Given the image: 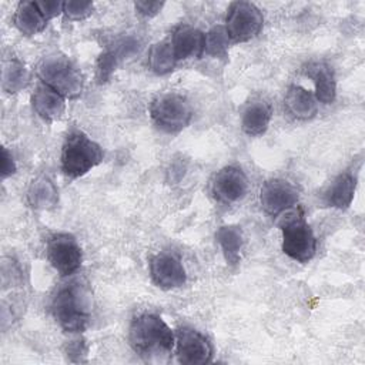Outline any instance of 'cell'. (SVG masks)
<instances>
[{
    "instance_id": "24",
    "label": "cell",
    "mask_w": 365,
    "mask_h": 365,
    "mask_svg": "<svg viewBox=\"0 0 365 365\" xmlns=\"http://www.w3.org/2000/svg\"><path fill=\"white\" fill-rule=\"evenodd\" d=\"M230 40L224 27L215 26L205 34V48L204 53L215 58H227Z\"/></svg>"
},
{
    "instance_id": "8",
    "label": "cell",
    "mask_w": 365,
    "mask_h": 365,
    "mask_svg": "<svg viewBox=\"0 0 365 365\" xmlns=\"http://www.w3.org/2000/svg\"><path fill=\"white\" fill-rule=\"evenodd\" d=\"M46 255L60 277L74 274L83 261L81 247L76 237L68 232L51 234L46 242Z\"/></svg>"
},
{
    "instance_id": "20",
    "label": "cell",
    "mask_w": 365,
    "mask_h": 365,
    "mask_svg": "<svg viewBox=\"0 0 365 365\" xmlns=\"http://www.w3.org/2000/svg\"><path fill=\"white\" fill-rule=\"evenodd\" d=\"M27 202L34 210H51L58 204V188L48 175H37L27 188Z\"/></svg>"
},
{
    "instance_id": "15",
    "label": "cell",
    "mask_w": 365,
    "mask_h": 365,
    "mask_svg": "<svg viewBox=\"0 0 365 365\" xmlns=\"http://www.w3.org/2000/svg\"><path fill=\"white\" fill-rule=\"evenodd\" d=\"M355 188L356 177L349 171L339 173L324 190L322 201L328 207L336 210H346L354 200Z\"/></svg>"
},
{
    "instance_id": "25",
    "label": "cell",
    "mask_w": 365,
    "mask_h": 365,
    "mask_svg": "<svg viewBox=\"0 0 365 365\" xmlns=\"http://www.w3.org/2000/svg\"><path fill=\"white\" fill-rule=\"evenodd\" d=\"M94 4L91 1H76L68 0L63 1V13L68 20L81 21L93 14Z\"/></svg>"
},
{
    "instance_id": "27",
    "label": "cell",
    "mask_w": 365,
    "mask_h": 365,
    "mask_svg": "<svg viewBox=\"0 0 365 365\" xmlns=\"http://www.w3.org/2000/svg\"><path fill=\"white\" fill-rule=\"evenodd\" d=\"M17 170L14 158L11 155V153H9V150L6 147L1 148V178H7L11 174H14Z\"/></svg>"
},
{
    "instance_id": "26",
    "label": "cell",
    "mask_w": 365,
    "mask_h": 365,
    "mask_svg": "<svg viewBox=\"0 0 365 365\" xmlns=\"http://www.w3.org/2000/svg\"><path fill=\"white\" fill-rule=\"evenodd\" d=\"M164 7V1H148V0H138L134 3V9L138 14L144 17H153L161 11Z\"/></svg>"
},
{
    "instance_id": "19",
    "label": "cell",
    "mask_w": 365,
    "mask_h": 365,
    "mask_svg": "<svg viewBox=\"0 0 365 365\" xmlns=\"http://www.w3.org/2000/svg\"><path fill=\"white\" fill-rule=\"evenodd\" d=\"M272 118V107L268 101L258 98L247 104L241 115V128L247 135L257 137L264 134Z\"/></svg>"
},
{
    "instance_id": "28",
    "label": "cell",
    "mask_w": 365,
    "mask_h": 365,
    "mask_svg": "<svg viewBox=\"0 0 365 365\" xmlns=\"http://www.w3.org/2000/svg\"><path fill=\"white\" fill-rule=\"evenodd\" d=\"M84 352H86V346L80 339L71 341L67 346V355L70 356L71 361H74V356H77V361H80V356L84 355Z\"/></svg>"
},
{
    "instance_id": "7",
    "label": "cell",
    "mask_w": 365,
    "mask_h": 365,
    "mask_svg": "<svg viewBox=\"0 0 365 365\" xmlns=\"http://www.w3.org/2000/svg\"><path fill=\"white\" fill-rule=\"evenodd\" d=\"M264 26L261 10L250 1H234L227 9L224 30L230 43H245L257 37Z\"/></svg>"
},
{
    "instance_id": "4",
    "label": "cell",
    "mask_w": 365,
    "mask_h": 365,
    "mask_svg": "<svg viewBox=\"0 0 365 365\" xmlns=\"http://www.w3.org/2000/svg\"><path fill=\"white\" fill-rule=\"evenodd\" d=\"M50 309L58 327L66 332L80 334L88 327L90 309L87 297L76 282L57 289L51 298Z\"/></svg>"
},
{
    "instance_id": "3",
    "label": "cell",
    "mask_w": 365,
    "mask_h": 365,
    "mask_svg": "<svg viewBox=\"0 0 365 365\" xmlns=\"http://www.w3.org/2000/svg\"><path fill=\"white\" fill-rule=\"evenodd\" d=\"M278 227L282 232V252L287 257L301 264H307L314 258L317 238L299 207L282 212Z\"/></svg>"
},
{
    "instance_id": "12",
    "label": "cell",
    "mask_w": 365,
    "mask_h": 365,
    "mask_svg": "<svg viewBox=\"0 0 365 365\" xmlns=\"http://www.w3.org/2000/svg\"><path fill=\"white\" fill-rule=\"evenodd\" d=\"M150 277L161 289H175L185 284L187 274L178 257L170 252H158L150 258Z\"/></svg>"
},
{
    "instance_id": "22",
    "label": "cell",
    "mask_w": 365,
    "mask_h": 365,
    "mask_svg": "<svg viewBox=\"0 0 365 365\" xmlns=\"http://www.w3.org/2000/svg\"><path fill=\"white\" fill-rule=\"evenodd\" d=\"M30 83V73L19 58H9L3 61L1 88L9 94H16L26 88Z\"/></svg>"
},
{
    "instance_id": "1",
    "label": "cell",
    "mask_w": 365,
    "mask_h": 365,
    "mask_svg": "<svg viewBox=\"0 0 365 365\" xmlns=\"http://www.w3.org/2000/svg\"><path fill=\"white\" fill-rule=\"evenodd\" d=\"M128 342L133 351L141 356L164 355L173 351L175 335L160 315L144 312L131 321Z\"/></svg>"
},
{
    "instance_id": "2",
    "label": "cell",
    "mask_w": 365,
    "mask_h": 365,
    "mask_svg": "<svg viewBox=\"0 0 365 365\" xmlns=\"http://www.w3.org/2000/svg\"><path fill=\"white\" fill-rule=\"evenodd\" d=\"M104 158V151L98 143L80 130L70 131L61 145L60 167L66 177L76 180L97 167Z\"/></svg>"
},
{
    "instance_id": "13",
    "label": "cell",
    "mask_w": 365,
    "mask_h": 365,
    "mask_svg": "<svg viewBox=\"0 0 365 365\" xmlns=\"http://www.w3.org/2000/svg\"><path fill=\"white\" fill-rule=\"evenodd\" d=\"M170 43L177 61L200 58L205 48V34L197 27L180 24L171 34Z\"/></svg>"
},
{
    "instance_id": "10",
    "label": "cell",
    "mask_w": 365,
    "mask_h": 365,
    "mask_svg": "<svg viewBox=\"0 0 365 365\" xmlns=\"http://www.w3.org/2000/svg\"><path fill=\"white\" fill-rule=\"evenodd\" d=\"M248 191V178L241 167H222L211 181L214 198L225 205L241 201Z\"/></svg>"
},
{
    "instance_id": "16",
    "label": "cell",
    "mask_w": 365,
    "mask_h": 365,
    "mask_svg": "<svg viewBox=\"0 0 365 365\" xmlns=\"http://www.w3.org/2000/svg\"><path fill=\"white\" fill-rule=\"evenodd\" d=\"M305 74L315 86V98L322 104H332L336 97V80L332 67L325 61H312L305 68Z\"/></svg>"
},
{
    "instance_id": "5",
    "label": "cell",
    "mask_w": 365,
    "mask_h": 365,
    "mask_svg": "<svg viewBox=\"0 0 365 365\" xmlns=\"http://www.w3.org/2000/svg\"><path fill=\"white\" fill-rule=\"evenodd\" d=\"M37 74L43 84L51 87L64 98H77L84 86L81 70L66 56H48L38 64Z\"/></svg>"
},
{
    "instance_id": "9",
    "label": "cell",
    "mask_w": 365,
    "mask_h": 365,
    "mask_svg": "<svg viewBox=\"0 0 365 365\" xmlns=\"http://www.w3.org/2000/svg\"><path fill=\"white\" fill-rule=\"evenodd\" d=\"M212 345L200 331L182 327L175 334V355L180 364L204 365L212 361Z\"/></svg>"
},
{
    "instance_id": "23",
    "label": "cell",
    "mask_w": 365,
    "mask_h": 365,
    "mask_svg": "<svg viewBox=\"0 0 365 365\" xmlns=\"http://www.w3.org/2000/svg\"><path fill=\"white\" fill-rule=\"evenodd\" d=\"M177 58L174 56L170 38L161 40L150 47L148 51V67L153 73L164 76L175 68Z\"/></svg>"
},
{
    "instance_id": "18",
    "label": "cell",
    "mask_w": 365,
    "mask_h": 365,
    "mask_svg": "<svg viewBox=\"0 0 365 365\" xmlns=\"http://www.w3.org/2000/svg\"><path fill=\"white\" fill-rule=\"evenodd\" d=\"M48 21L50 19L41 10L37 0L20 1L13 16V23L16 29L27 37L41 33Z\"/></svg>"
},
{
    "instance_id": "14",
    "label": "cell",
    "mask_w": 365,
    "mask_h": 365,
    "mask_svg": "<svg viewBox=\"0 0 365 365\" xmlns=\"http://www.w3.org/2000/svg\"><path fill=\"white\" fill-rule=\"evenodd\" d=\"M31 106L41 120L51 123L64 114L66 98L51 87L40 83L31 96Z\"/></svg>"
},
{
    "instance_id": "21",
    "label": "cell",
    "mask_w": 365,
    "mask_h": 365,
    "mask_svg": "<svg viewBox=\"0 0 365 365\" xmlns=\"http://www.w3.org/2000/svg\"><path fill=\"white\" fill-rule=\"evenodd\" d=\"M217 242L221 252L230 265H237L241 259V250L244 245V235L238 225H221L215 232Z\"/></svg>"
},
{
    "instance_id": "6",
    "label": "cell",
    "mask_w": 365,
    "mask_h": 365,
    "mask_svg": "<svg viewBox=\"0 0 365 365\" xmlns=\"http://www.w3.org/2000/svg\"><path fill=\"white\" fill-rule=\"evenodd\" d=\"M150 117L154 125L167 134L182 131L192 120V107L180 93L158 94L150 103Z\"/></svg>"
},
{
    "instance_id": "17",
    "label": "cell",
    "mask_w": 365,
    "mask_h": 365,
    "mask_svg": "<svg viewBox=\"0 0 365 365\" xmlns=\"http://www.w3.org/2000/svg\"><path fill=\"white\" fill-rule=\"evenodd\" d=\"M285 111L295 120L307 121L317 115L318 101L315 96L302 86H291L284 97Z\"/></svg>"
},
{
    "instance_id": "11",
    "label": "cell",
    "mask_w": 365,
    "mask_h": 365,
    "mask_svg": "<svg viewBox=\"0 0 365 365\" xmlns=\"http://www.w3.org/2000/svg\"><path fill=\"white\" fill-rule=\"evenodd\" d=\"M298 198V190L284 178L267 180L259 190L261 208L272 217L294 208Z\"/></svg>"
}]
</instances>
